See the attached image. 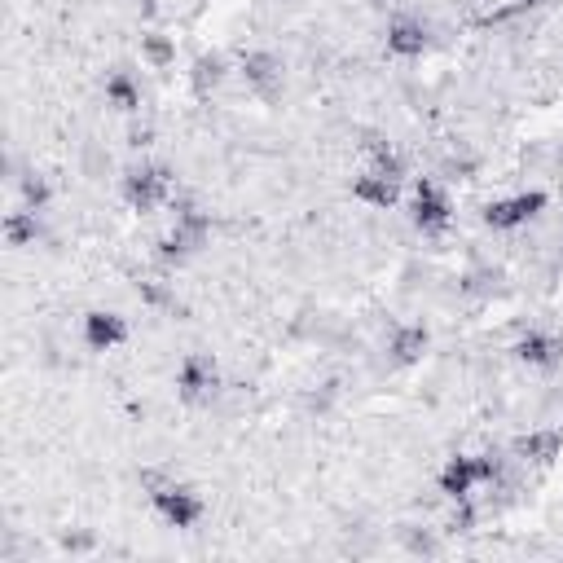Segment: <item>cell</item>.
<instances>
[{
    "label": "cell",
    "instance_id": "cell-16",
    "mask_svg": "<svg viewBox=\"0 0 563 563\" xmlns=\"http://www.w3.org/2000/svg\"><path fill=\"white\" fill-rule=\"evenodd\" d=\"M44 203H49V185H44L36 172H31V176H22V207H31V212H40Z\"/></svg>",
    "mask_w": 563,
    "mask_h": 563
},
{
    "label": "cell",
    "instance_id": "cell-8",
    "mask_svg": "<svg viewBox=\"0 0 563 563\" xmlns=\"http://www.w3.org/2000/svg\"><path fill=\"white\" fill-rule=\"evenodd\" d=\"M401 181L405 176H396V172H383V168H366L352 181V198H361V203H370V207H392L396 198H401Z\"/></svg>",
    "mask_w": 563,
    "mask_h": 563
},
{
    "label": "cell",
    "instance_id": "cell-15",
    "mask_svg": "<svg viewBox=\"0 0 563 563\" xmlns=\"http://www.w3.org/2000/svg\"><path fill=\"white\" fill-rule=\"evenodd\" d=\"M423 348H427V330H423V326H401V330L392 335L396 361H418V357H423Z\"/></svg>",
    "mask_w": 563,
    "mask_h": 563
},
{
    "label": "cell",
    "instance_id": "cell-2",
    "mask_svg": "<svg viewBox=\"0 0 563 563\" xmlns=\"http://www.w3.org/2000/svg\"><path fill=\"white\" fill-rule=\"evenodd\" d=\"M154 511H159V520L168 528H194L198 520H203V498L190 489V484H176V480H163L159 489L150 493Z\"/></svg>",
    "mask_w": 563,
    "mask_h": 563
},
{
    "label": "cell",
    "instance_id": "cell-17",
    "mask_svg": "<svg viewBox=\"0 0 563 563\" xmlns=\"http://www.w3.org/2000/svg\"><path fill=\"white\" fill-rule=\"evenodd\" d=\"M141 53H146L150 66H168L172 62V44L163 36H146V40H141Z\"/></svg>",
    "mask_w": 563,
    "mask_h": 563
},
{
    "label": "cell",
    "instance_id": "cell-9",
    "mask_svg": "<svg viewBox=\"0 0 563 563\" xmlns=\"http://www.w3.org/2000/svg\"><path fill=\"white\" fill-rule=\"evenodd\" d=\"M427 27L418 18H396L388 27V53H396V58H423L427 53Z\"/></svg>",
    "mask_w": 563,
    "mask_h": 563
},
{
    "label": "cell",
    "instance_id": "cell-10",
    "mask_svg": "<svg viewBox=\"0 0 563 563\" xmlns=\"http://www.w3.org/2000/svg\"><path fill=\"white\" fill-rule=\"evenodd\" d=\"M242 80L256 88V93H273L282 84V66L273 53H242Z\"/></svg>",
    "mask_w": 563,
    "mask_h": 563
},
{
    "label": "cell",
    "instance_id": "cell-14",
    "mask_svg": "<svg viewBox=\"0 0 563 563\" xmlns=\"http://www.w3.org/2000/svg\"><path fill=\"white\" fill-rule=\"evenodd\" d=\"M5 238H9V247H27V242H36L40 238V220L31 207H18V212H9L5 216Z\"/></svg>",
    "mask_w": 563,
    "mask_h": 563
},
{
    "label": "cell",
    "instance_id": "cell-6",
    "mask_svg": "<svg viewBox=\"0 0 563 563\" xmlns=\"http://www.w3.org/2000/svg\"><path fill=\"white\" fill-rule=\"evenodd\" d=\"M410 216H414V225L423 229V234H440V229L454 220V212H449V198H445V190H440L436 181H414Z\"/></svg>",
    "mask_w": 563,
    "mask_h": 563
},
{
    "label": "cell",
    "instance_id": "cell-11",
    "mask_svg": "<svg viewBox=\"0 0 563 563\" xmlns=\"http://www.w3.org/2000/svg\"><path fill=\"white\" fill-rule=\"evenodd\" d=\"M515 357H520L524 366H533V370H550L563 357V348L550 335H542V330H528L520 344H515Z\"/></svg>",
    "mask_w": 563,
    "mask_h": 563
},
{
    "label": "cell",
    "instance_id": "cell-13",
    "mask_svg": "<svg viewBox=\"0 0 563 563\" xmlns=\"http://www.w3.org/2000/svg\"><path fill=\"white\" fill-rule=\"evenodd\" d=\"M106 102L115 106V110H124V115H132V110L141 106L137 80H132L128 71H110V75H106Z\"/></svg>",
    "mask_w": 563,
    "mask_h": 563
},
{
    "label": "cell",
    "instance_id": "cell-12",
    "mask_svg": "<svg viewBox=\"0 0 563 563\" xmlns=\"http://www.w3.org/2000/svg\"><path fill=\"white\" fill-rule=\"evenodd\" d=\"M559 445H563L559 432H528L515 440V458L520 462H555Z\"/></svg>",
    "mask_w": 563,
    "mask_h": 563
},
{
    "label": "cell",
    "instance_id": "cell-4",
    "mask_svg": "<svg viewBox=\"0 0 563 563\" xmlns=\"http://www.w3.org/2000/svg\"><path fill=\"white\" fill-rule=\"evenodd\" d=\"M546 212V194L542 190H528V194H511V198H498V203L484 207V220L493 229H520L528 220H537Z\"/></svg>",
    "mask_w": 563,
    "mask_h": 563
},
{
    "label": "cell",
    "instance_id": "cell-7",
    "mask_svg": "<svg viewBox=\"0 0 563 563\" xmlns=\"http://www.w3.org/2000/svg\"><path fill=\"white\" fill-rule=\"evenodd\" d=\"M128 339V322L119 313H110V308H93V313H84V344L93 352H110L119 348Z\"/></svg>",
    "mask_w": 563,
    "mask_h": 563
},
{
    "label": "cell",
    "instance_id": "cell-18",
    "mask_svg": "<svg viewBox=\"0 0 563 563\" xmlns=\"http://www.w3.org/2000/svg\"><path fill=\"white\" fill-rule=\"evenodd\" d=\"M489 5V14H498V18H511V14H524L533 0H484Z\"/></svg>",
    "mask_w": 563,
    "mask_h": 563
},
{
    "label": "cell",
    "instance_id": "cell-3",
    "mask_svg": "<svg viewBox=\"0 0 563 563\" xmlns=\"http://www.w3.org/2000/svg\"><path fill=\"white\" fill-rule=\"evenodd\" d=\"M216 388H220V370L207 352H194V357L181 361V370H176V392H181L185 405H207L216 396Z\"/></svg>",
    "mask_w": 563,
    "mask_h": 563
},
{
    "label": "cell",
    "instance_id": "cell-5",
    "mask_svg": "<svg viewBox=\"0 0 563 563\" xmlns=\"http://www.w3.org/2000/svg\"><path fill=\"white\" fill-rule=\"evenodd\" d=\"M172 194V181L163 168H154V163H141V168H132L124 176V198L137 212H150V207H159L163 198Z\"/></svg>",
    "mask_w": 563,
    "mask_h": 563
},
{
    "label": "cell",
    "instance_id": "cell-1",
    "mask_svg": "<svg viewBox=\"0 0 563 563\" xmlns=\"http://www.w3.org/2000/svg\"><path fill=\"white\" fill-rule=\"evenodd\" d=\"M502 480V458L498 454H454L440 467V493L454 502H467L480 484Z\"/></svg>",
    "mask_w": 563,
    "mask_h": 563
}]
</instances>
